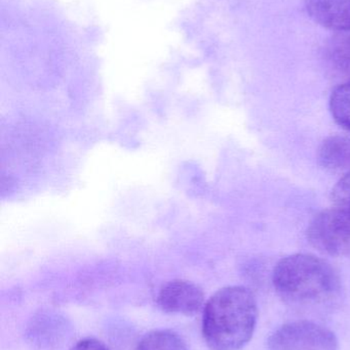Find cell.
I'll return each instance as SVG.
<instances>
[{
  "mask_svg": "<svg viewBox=\"0 0 350 350\" xmlns=\"http://www.w3.org/2000/svg\"><path fill=\"white\" fill-rule=\"evenodd\" d=\"M156 301L164 312L186 317L199 314L205 304L201 288L185 280H175L162 286Z\"/></svg>",
  "mask_w": 350,
  "mask_h": 350,
  "instance_id": "5",
  "label": "cell"
},
{
  "mask_svg": "<svg viewBox=\"0 0 350 350\" xmlns=\"http://www.w3.org/2000/svg\"><path fill=\"white\" fill-rule=\"evenodd\" d=\"M325 59L335 76L350 80V30L338 31L325 47Z\"/></svg>",
  "mask_w": 350,
  "mask_h": 350,
  "instance_id": "7",
  "label": "cell"
},
{
  "mask_svg": "<svg viewBox=\"0 0 350 350\" xmlns=\"http://www.w3.org/2000/svg\"><path fill=\"white\" fill-rule=\"evenodd\" d=\"M137 350H188L186 342L177 333L170 330H156L146 334Z\"/></svg>",
  "mask_w": 350,
  "mask_h": 350,
  "instance_id": "9",
  "label": "cell"
},
{
  "mask_svg": "<svg viewBox=\"0 0 350 350\" xmlns=\"http://www.w3.org/2000/svg\"><path fill=\"white\" fill-rule=\"evenodd\" d=\"M203 312V336L209 350H240L254 335L258 306L254 294L242 286L218 290Z\"/></svg>",
  "mask_w": 350,
  "mask_h": 350,
  "instance_id": "2",
  "label": "cell"
},
{
  "mask_svg": "<svg viewBox=\"0 0 350 350\" xmlns=\"http://www.w3.org/2000/svg\"><path fill=\"white\" fill-rule=\"evenodd\" d=\"M69 350H109V349L104 343L97 340V339L86 338L84 339V340L78 341Z\"/></svg>",
  "mask_w": 350,
  "mask_h": 350,
  "instance_id": "12",
  "label": "cell"
},
{
  "mask_svg": "<svg viewBox=\"0 0 350 350\" xmlns=\"http://www.w3.org/2000/svg\"><path fill=\"white\" fill-rule=\"evenodd\" d=\"M308 14L321 26L336 31L350 30V0H304Z\"/></svg>",
  "mask_w": 350,
  "mask_h": 350,
  "instance_id": "6",
  "label": "cell"
},
{
  "mask_svg": "<svg viewBox=\"0 0 350 350\" xmlns=\"http://www.w3.org/2000/svg\"><path fill=\"white\" fill-rule=\"evenodd\" d=\"M318 158L327 170L343 175L350 174V137H329L321 146Z\"/></svg>",
  "mask_w": 350,
  "mask_h": 350,
  "instance_id": "8",
  "label": "cell"
},
{
  "mask_svg": "<svg viewBox=\"0 0 350 350\" xmlns=\"http://www.w3.org/2000/svg\"><path fill=\"white\" fill-rule=\"evenodd\" d=\"M268 350H338L332 331L312 321L288 323L277 328L267 341Z\"/></svg>",
  "mask_w": 350,
  "mask_h": 350,
  "instance_id": "4",
  "label": "cell"
},
{
  "mask_svg": "<svg viewBox=\"0 0 350 350\" xmlns=\"http://www.w3.org/2000/svg\"><path fill=\"white\" fill-rule=\"evenodd\" d=\"M273 284L284 302L308 312L334 308L342 291L336 269L325 259L304 253L281 259L273 269Z\"/></svg>",
  "mask_w": 350,
  "mask_h": 350,
  "instance_id": "1",
  "label": "cell"
},
{
  "mask_svg": "<svg viewBox=\"0 0 350 350\" xmlns=\"http://www.w3.org/2000/svg\"><path fill=\"white\" fill-rule=\"evenodd\" d=\"M332 206L350 219V174L343 175L333 189Z\"/></svg>",
  "mask_w": 350,
  "mask_h": 350,
  "instance_id": "11",
  "label": "cell"
},
{
  "mask_svg": "<svg viewBox=\"0 0 350 350\" xmlns=\"http://www.w3.org/2000/svg\"><path fill=\"white\" fill-rule=\"evenodd\" d=\"M308 239L324 254L350 257V219L333 206L323 210L310 221Z\"/></svg>",
  "mask_w": 350,
  "mask_h": 350,
  "instance_id": "3",
  "label": "cell"
},
{
  "mask_svg": "<svg viewBox=\"0 0 350 350\" xmlns=\"http://www.w3.org/2000/svg\"><path fill=\"white\" fill-rule=\"evenodd\" d=\"M330 110L334 120L350 131V80L339 84L330 98Z\"/></svg>",
  "mask_w": 350,
  "mask_h": 350,
  "instance_id": "10",
  "label": "cell"
}]
</instances>
